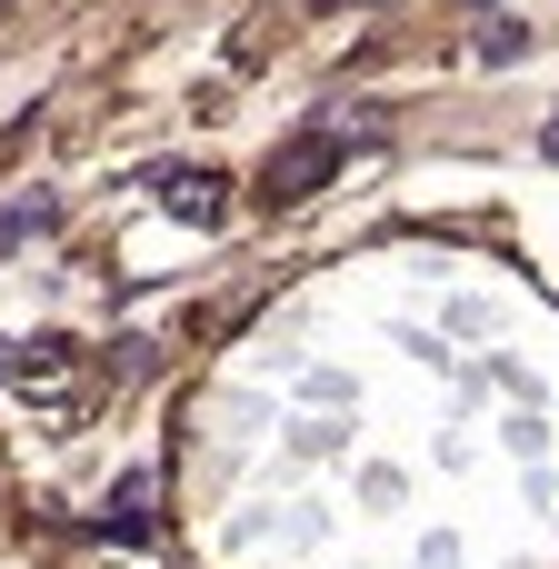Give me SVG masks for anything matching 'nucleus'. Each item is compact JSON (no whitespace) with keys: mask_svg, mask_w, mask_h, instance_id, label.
I'll return each mask as SVG.
<instances>
[{"mask_svg":"<svg viewBox=\"0 0 559 569\" xmlns=\"http://www.w3.org/2000/svg\"><path fill=\"white\" fill-rule=\"evenodd\" d=\"M330 160H340V140H290V150H280V160L260 170V200H270V210H290V200H310V180H320Z\"/></svg>","mask_w":559,"mask_h":569,"instance_id":"obj_1","label":"nucleus"},{"mask_svg":"<svg viewBox=\"0 0 559 569\" xmlns=\"http://www.w3.org/2000/svg\"><path fill=\"white\" fill-rule=\"evenodd\" d=\"M100 530L140 540V530H150V480H120V490H110V510H100Z\"/></svg>","mask_w":559,"mask_h":569,"instance_id":"obj_2","label":"nucleus"},{"mask_svg":"<svg viewBox=\"0 0 559 569\" xmlns=\"http://www.w3.org/2000/svg\"><path fill=\"white\" fill-rule=\"evenodd\" d=\"M170 210H180V220H220V180H210V170L170 180Z\"/></svg>","mask_w":559,"mask_h":569,"instance_id":"obj_3","label":"nucleus"},{"mask_svg":"<svg viewBox=\"0 0 559 569\" xmlns=\"http://www.w3.org/2000/svg\"><path fill=\"white\" fill-rule=\"evenodd\" d=\"M540 150H550V160H559V120H550V130H540Z\"/></svg>","mask_w":559,"mask_h":569,"instance_id":"obj_4","label":"nucleus"},{"mask_svg":"<svg viewBox=\"0 0 559 569\" xmlns=\"http://www.w3.org/2000/svg\"><path fill=\"white\" fill-rule=\"evenodd\" d=\"M0 370H10V350H0Z\"/></svg>","mask_w":559,"mask_h":569,"instance_id":"obj_5","label":"nucleus"}]
</instances>
